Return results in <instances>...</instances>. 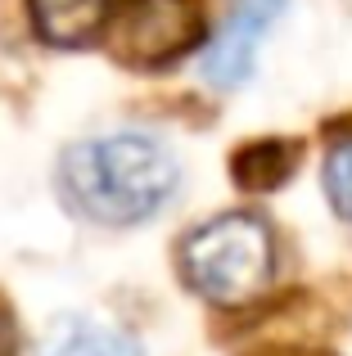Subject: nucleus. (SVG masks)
<instances>
[{"mask_svg":"<svg viewBox=\"0 0 352 356\" xmlns=\"http://www.w3.org/2000/svg\"><path fill=\"white\" fill-rule=\"evenodd\" d=\"M181 167L168 145L145 131L81 140L59 158V190L77 217L95 226H136L168 208Z\"/></svg>","mask_w":352,"mask_h":356,"instance_id":"1","label":"nucleus"},{"mask_svg":"<svg viewBox=\"0 0 352 356\" xmlns=\"http://www.w3.org/2000/svg\"><path fill=\"white\" fill-rule=\"evenodd\" d=\"M275 243L262 217L226 212L194 226L181 243V275L203 302L212 307H244L271 284Z\"/></svg>","mask_w":352,"mask_h":356,"instance_id":"2","label":"nucleus"},{"mask_svg":"<svg viewBox=\"0 0 352 356\" xmlns=\"http://www.w3.org/2000/svg\"><path fill=\"white\" fill-rule=\"evenodd\" d=\"M109 45L131 68H163L203 36L194 0H122L109 14Z\"/></svg>","mask_w":352,"mask_h":356,"instance_id":"3","label":"nucleus"},{"mask_svg":"<svg viewBox=\"0 0 352 356\" xmlns=\"http://www.w3.org/2000/svg\"><path fill=\"white\" fill-rule=\"evenodd\" d=\"M285 5H289V0H239L235 14L221 23V32L203 45V59H199L203 81L217 86V90H235L239 81L253 72L257 45H262V36L280 23Z\"/></svg>","mask_w":352,"mask_h":356,"instance_id":"4","label":"nucleus"},{"mask_svg":"<svg viewBox=\"0 0 352 356\" xmlns=\"http://www.w3.org/2000/svg\"><path fill=\"white\" fill-rule=\"evenodd\" d=\"M36 356H141V339L99 316H59L41 334Z\"/></svg>","mask_w":352,"mask_h":356,"instance_id":"5","label":"nucleus"},{"mask_svg":"<svg viewBox=\"0 0 352 356\" xmlns=\"http://www.w3.org/2000/svg\"><path fill=\"white\" fill-rule=\"evenodd\" d=\"M32 27L50 45H86L109 27V0H27Z\"/></svg>","mask_w":352,"mask_h":356,"instance_id":"6","label":"nucleus"},{"mask_svg":"<svg viewBox=\"0 0 352 356\" xmlns=\"http://www.w3.org/2000/svg\"><path fill=\"white\" fill-rule=\"evenodd\" d=\"M298 163V149L280 145V140H266V145H248L235 154V181L244 190H275L285 185V176Z\"/></svg>","mask_w":352,"mask_h":356,"instance_id":"7","label":"nucleus"},{"mask_svg":"<svg viewBox=\"0 0 352 356\" xmlns=\"http://www.w3.org/2000/svg\"><path fill=\"white\" fill-rule=\"evenodd\" d=\"M326 194H330V208H335L344 221H352V140L330 149V158H326Z\"/></svg>","mask_w":352,"mask_h":356,"instance_id":"8","label":"nucleus"},{"mask_svg":"<svg viewBox=\"0 0 352 356\" xmlns=\"http://www.w3.org/2000/svg\"><path fill=\"white\" fill-rule=\"evenodd\" d=\"M9 343H14V334H9V316L0 312V356H9Z\"/></svg>","mask_w":352,"mask_h":356,"instance_id":"9","label":"nucleus"}]
</instances>
